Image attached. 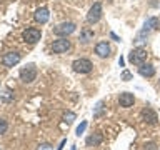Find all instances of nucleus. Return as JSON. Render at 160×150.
Segmentation results:
<instances>
[{"label":"nucleus","instance_id":"obj_21","mask_svg":"<svg viewBox=\"0 0 160 150\" xmlns=\"http://www.w3.org/2000/svg\"><path fill=\"white\" fill-rule=\"evenodd\" d=\"M7 128H8V125H7V122H5L3 118H0V135L7 132Z\"/></svg>","mask_w":160,"mask_h":150},{"label":"nucleus","instance_id":"obj_6","mask_svg":"<svg viewBox=\"0 0 160 150\" xmlns=\"http://www.w3.org/2000/svg\"><path fill=\"white\" fill-rule=\"evenodd\" d=\"M40 37H42V32H40L38 28H35V27H30L23 32V42H27L30 45L37 43L40 40Z\"/></svg>","mask_w":160,"mask_h":150},{"label":"nucleus","instance_id":"obj_16","mask_svg":"<svg viewBox=\"0 0 160 150\" xmlns=\"http://www.w3.org/2000/svg\"><path fill=\"white\" fill-rule=\"evenodd\" d=\"M103 113H105V103L103 102H98L93 107V118H100Z\"/></svg>","mask_w":160,"mask_h":150},{"label":"nucleus","instance_id":"obj_23","mask_svg":"<svg viewBox=\"0 0 160 150\" xmlns=\"http://www.w3.org/2000/svg\"><path fill=\"white\" fill-rule=\"evenodd\" d=\"M143 150H157V145L152 143V142H150V143H145V145H143Z\"/></svg>","mask_w":160,"mask_h":150},{"label":"nucleus","instance_id":"obj_7","mask_svg":"<svg viewBox=\"0 0 160 150\" xmlns=\"http://www.w3.org/2000/svg\"><path fill=\"white\" fill-rule=\"evenodd\" d=\"M68 48H70V40H67L65 37L55 40L52 43V52L53 53H63V52H67Z\"/></svg>","mask_w":160,"mask_h":150},{"label":"nucleus","instance_id":"obj_14","mask_svg":"<svg viewBox=\"0 0 160 150\" xmlns=\"http://www.w3.org/2000/svg\"><path fill=\"white\" fill-rule=\"evenodd\" d=\"M102 140H103L102 133H92L90 137H87V145L88 147H97V145L102 143Z\"/></svg>","mask_w":160,"mask_h":150},{"label":"nucleus","instance_id":"obj_12","mask_svg":"<svg viewBox=\"0 0 160 150\" xmlns=\"http://www.w3.org/2000/svg\"><path fill=\"white\" fill-rule=\"evenodd\" d=\"M160 27V20L157 17H148L143 23V30L145 32H150V30H157Z\"/></svg>","mask_w":160,"mask_h":150},{"label":"nucleus","instance_id":"obj_25","mask_svg":"<svg viewBox=\"0 0 160 150\" xmlns=\"http://www.w3.org/2000/svg\"><path fill=\"white\" fill-rule=\"evenodd\" d=\"M65 143H67V140H62V142H60V145H58V148H57V150H62V148L65 147Z\"/></svg>","mask_w":160,"mask_h":150},{"label":"nucleus","instance_id":"obj_10","mask_svg":"<svg viewBox=\"0 0 160 150\" xmlns=\"http://www.w3.org/2000/svg\"><path fill=\"white\" fill-rule=\"evenodd\" d=\"M142 118H143L147 123H150V125H155V123H157V120H158L157 113H155L152 108H143V110H142Z\"/></svg>","mask_w":160,"mask_h":150},{"label":"nucleus","instance_id":"obj_27","mask_svg":"<svg viewBox=\"0 0 160 150\" xmlns=\"http://www.w3.org/2000/svg\"><path fill=\"white\" fill-rule=\"evenodd\" d=\"M110 37H112L113 40H117V42H120V38H118V37H117V35H115L113 32H112V33H110Z\"/></svg>","mask_w":160,"mask_h":150},{"label":"nucleus","instance_id":"obj_22","mask_svg":"<svg viewBox=\"0 0 160 150\" xmlns=\"http://www.w3.org/2000/svg\"><path fill=\"white\" fill-rule=\"evenodd\" d=\"M122 80H125V82H128V80H132V73L125 70V72L122 73Z\"/></svg>","mask_w":160,"mask_h":150},{"label":"nucleus","instance_id":"obj_20","mask_svg":"<svg viewBox=\"0 0 160 150\" xmlns=\"http://www.w3.org/2000/svg\"><path fill=\"white\" fill-rule=\"evenodd\" d=\"M12 98H13V93L10 92V90H5L3 95H2V100L3 102H8V100H12Z\"/></svg>","mask_w":160,"mask_h":150},{"label":"nucleus","instance_id":"obj_19","mask_svg":"<svg viewBox=\"0 0 160 150\" xmlns=\"http://www.w3.org/2000/svg\"><path fill=\"white\" fill-rule=\"evenodd\" d=\"M87 125H88V123H87V122H85V120H83V122L80 123L78 127H77V130H75V133H77L78 137H80V135H82V133L85 132V128H87Z\"/></svg>","mask_w":160,"mask_h":150},{"label":"nucleus","instance_id":"obj_17","mask_svg":"<svg viewBox=\"0 0 160 150\" xmlns=\"http://www.w3.org/2000/svg\"><path fill=\"white\" fill-rule=\"evenodd\" d=\"M90 38H93V30H90V28H83L82 30V33H80V42H83V43H87Z\"/></svg>","mask_w":160,"mask_h":150},{"label":"nucleus","instance_id":"obj_3","mask_svg":"<svg viewBox=\"0 0 160 150\" xmlns=\"http://www.w3.org/2000/svg\"><path fill=\"white\" fill-rule=\"evenodd\" d=\"M75 32V23L73 22H62V23H58L57 27L53 28V33L57 35V37H67V35L70 33H73Z\"/></svg>","mask_w":160,"mask_h":150},{"label":"nucleus","instance_id":"obj_28","mask_svg":"<svg viewBox=\"0 0 160 150\" xmlns=\"http://www.w3.org/2000/svg\"><path fill=\"white\" fill-rule=\"evenodd\" d=\"M70 150H77V148H75V145H72V147H70Z\"/></svg>","mask_w":160,"mask_h":150},{"label":"nucleus","instance_id":"obj_8","mask_svg":"<svg viewBox=\"0 0 160 150\" xmlns=\"http://www.w3.org/2000/svg\"><path fill=\"white\" fill-rule=\"evenodd\" d=\"M20 53L18 52H8V53H5L3 55V58H2V63L5 65V67H13V65H17L20 62Z\"/></svg>","mask_w":160,"mask_h":150},{"label":"nucleus","instance_id":"obj_15","mask_svg":"<svg viewBox=\"0 0 160 150\" xmlns=\"http://www.w3.org/2000/svg\"><path fill=\"white\" fill-rule=\"evenodd\" d=\"M140 75L142 77H153L155 75V68L152 67V65H140Z\"/></svg>","mask_w":160,"mask_h":150},{"label":"nucleus","instance_id":"obj_24","mask_svg":"<svg viewBox=\"0 0 160 150\" xmlns=\"http://www.w3.org/2000/svg\"><path fill=\"white\" fill-rule=\"evenodd\" d=\"M37 150H53V148H52V145H48V143H42V145H38Z\"/></svg>","mask_w":160,"mask_h":150},{"label":"nucleus","instance_id":"obj_26","mask_svg":"<svg viewBox=\"0 0 160 150\" xmlns=\"http://www.w3.org/2000/svg\"><path fill=\"white\" fill-rule=\"evenodd\" d=\"M118 65H120V67H123V65H125V60H123L122 57L118 58Z\"/></svg>","mask_w":160,"mask_h":150},{"label":"nucleus","instance_id":"obj_2","mask_svg":"<svg viewBox=\"0 0 160 150\" xmlns=\"http://www.w3.org/2000/svg\"><path fill=\"white\" fill-rule=\"evenodd\" d=\"M147 50H145L143 47H137V48H133L132 52H130L128 55V60L132 62L133 65H143V62L147 60Z\"/></svg>","mask_w":160,"mask_h":150},{"label":"nucleus","instance_id":"obj_11","mask_svg":"<svg viewBox=\"0 0 160 150\" xmlns=\"http://www.w3.org/2000/svg\"><path fill=\"white\" fill-rule=\"evenodd\" d=\"M95 53H97L98 57H102V58L108 57V55H110V47H108V43H107V42H100V43H97V45H95Z\"/></svg>","mask_w":160,"mask_h":150},{"label":"nucleus","instance_id":"obj_4","mask_svg":"<svg viewBox=\"0 0 160 150\" xmlns=\"http://www.w3.org/2000/svg\"><path fill=\"white\" fill-rule=\"evenodd\" d=\"M72 67H73V70L77 73H88V72H92L93 65L87 58H78V60H75V62L72 63Z\"/></svg>","mask_w":160,"mask_h":150},{"label":"nucleus","instance_id":"obj_5","mask_svg":"<svg viewBox=\"0 0 160 150\" xmlns=\"http://www.w3.org/2000/svg\"><path fill=\"white\" fill-rule=\"evenodd\" d=\"M100 18H102V3L97 2V3H93L92 8L88 10V13H87V22H88V23H97Z\"/></svg>","mask_w":160,"mask_h":150},{"label":"nucleus","instance_id":"obj_9","mask_svg":"<svg viewBox=\"0 0 160 150\" xmlns=\"http://www.w3.org/2000/svg\"><path fill=\"white\" fill-rule=\"evenodd\" d=\"M135 102V97H133V93H130V92H122L120 93V97H118V103H120V107H132Z\"/></svg>","mask_w":160,"mask_h":150},{"label":"nucleus","instance_id":"obj_18","mask_svg":"<svg viewBox=\"0 0 160 150\" xmlns=\"http://www.w3.org/2000/svg\"><path fill=\"white\" fill-rule=\"evenodd\" d=\"M75 118H77V115H75L73 112H67V113H63V122H67V123H72Z\"/></svg>","mask_w":160,"mask_h":150},{"label":"nucleus","instance_id":"obj_13","mask_svg":"<svg viewBox=\"0 0 160 150\" xmlns=\"http://www.w3.org/2000/svg\"><path fill=\"white\" fill-rule=\"evenodd\" d=\"M48 18H50V13H48V10L45 8V7L38 8L37 12H35V20H37L38 23H47Z\"/></svg>","mask_w":160,"mask_h":150},{"label":"nucleus","instance_id":"obj_1","mask_svg":"<svg viewBox=\"0 0 160 150\" xmlns=\"http://www.w3.org/2000/svg\"><path fill=\"white\" fill-rule=\"evenodd\" d=\"M35 78H37V67H35V63H28L20 70V80H22V82L30 83V82H33Z\"/></svg>","mask_w":160,"mask_h":150}]
</instances>
